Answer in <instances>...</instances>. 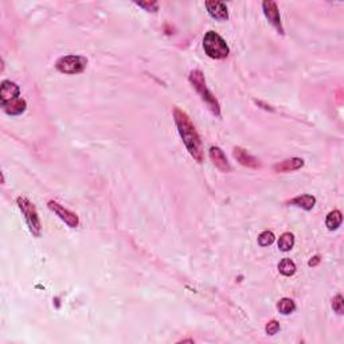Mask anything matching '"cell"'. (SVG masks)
<instances>
[{"label":"cell","instance_id":"cell-1","mask_svg":"<svg viewBox=\"0 0 344 344\" xmlns=\"http://www.w3.org/2000/svg\"><path fill=\"white\" fill-rule=\"evenodd\" d=\"M174 119L175 124L178 126L179 134L183 139L186 148L189 149L190 155L193 156L194 159L198 163L203 162V148H202V141H200V136L196 132L195 126L191 122L190 117L186 115L184 112L175 108L174 111Z\"/></svg>","mask_w":344,"mask_h":344},{"label":"cell","instance_id":"cell-2","mask_svg":"<svg viewBox=\"0 0 344 344\" xmlns=\"http://www.w3.org/2000/svg\"><path fill=\"white\" fill-rule=\"evenodd\" d=\"M190 82L193 84L194 89L199 93L204 102L210 107L211 112H213L215 116H218L219 117V116H221V107H219V102L217 101L214 94L208 90L203 73L200 70H193L190 73Z\"/></svg>","mask_w":344,"mask_h":344},{"label":"cell","instance_id":"cell-3","mask_svg":"<svg viewBox=\"0 0 344 344\" xmlns=\"http://www.w3.org/2000/svg\"><path fill=\"white\" fill-rule=\"evenodd\" d=\"M203 48L206 54L214 60H223L229 56V46L226 45L225 39L215 31L206 33L203 38Z\"/></svg>","mask_w":344,"mask_h":344},{"label":"cell","instance_id":"cell-4","mask_svg":"<svg viewBox=\"0 0 344 344\" xmlns=\"http://www.w3.org/2000/svg\"><path fill=\"white\" fill-rule=\"evenodd\" d=\"M18 206L19 208L22 210V214L24 215V219H26L27 225H29V229L33 233V235L35 237H41V231H42V225H41V219L38 217L37 208L31 203L30 200L24 198V196H19L18 199Z\"/></svg>","mask_w":344,"mask_h":344},{"label":"cell","instance_id":"cell-5","mask_svg":"<svg viewBox=\"0 0 344 344\" xmlns=\"http://www.w3.org/2000/svg\"><path fill=\"white\" fill-rule=\"evenodd\" d=\"M88 60L80 56H66L57 61V70L63 74H80L85 70Z\"/></svg>","mask_w":344,"mask_h":344},{"label":"cell","instance_id":"cell-6","mask_svg":"<svg viewBox=\"0 0 344 344\" xmlns=\"http://www.w3.org/2000/svg\"><path fill=\"white\" fill-rule=\"evenodd\" d=\"M262 8L263 14H265V16H267V19L269 20L270 24L282 35V34H284V27H282L281 16H280V11H278L277 4L274 3V2L267 0V2H263L262 3Z\"/></svg>","mask_w":344,"mask_h":344},{"label":"cell","instance_id":"cell-7","mask_svg":"<svg viewBox=\"0 0 344 344\" xmlns=\"http://www.w3.org/2000/svg\"><path fill=\"white\" fill-rule=\"evenodd\" d=\"M47 206L48 208H50L52 213H56V214L58 215L67 226H70V227H77L78 223H80V219H78V217L74 213H71L70 210L62 207L60 203H57L54 200H50L47 203Z\"/></svg>","mask_w":344,"mask_h":344},{"label":"cell","instance_id":"cell-8","mask_svg":"<svg viewBox=\"0 0 344 344\" xmlns=\"http://www.w3.org/2000/svg\"><path fill=\"white\" fill-rule=\"evenodd\" d=\"M20 94V89L16 84L11 81H3L0 86V104L7 101L15 100Z\"/></svg>","mask_w":344,"mask_h":344},{"label":"cell","instance_id":"cell-9","mask_svg":"<svg viewBox=\"0 0 344 344\" xmlns=\"http://www.w3.org/2000/svg\"><path fill=\"white\" fill-rule=\"evenodd\" d=\"M210 157H211V160H213L214 166L217 167L218 170H221L222 172H230L231 167H230L229 162H227V159H226L223 151L219 148V147H211Z\"/></svg>","mask_w":344,"mask_h":344},{"label":"cell","instance_id":"cell-10","mask_svg":"<svg viewBox=\"0 0 344 344\" xmlns=\"http://www.w3.org/2000/svg\"><path fill=\"white\" fill-rule=\"evenodd\" d=\"M206 7L207 11L214 19H219V20H226L229 18L227 14V7L226 4L222 2H206Z\"/></svg>","mask_w":344,"mask_h":344},{"label":"cell","instance_id":"cell-11","mask_svg":"<svg viewBox=\"0 0 344 344\" xmlns=\"http://www.w3.org/2000/svg\"><path fill=\"white\" fill-rule=\"evenodd\" d=\"M26 101L23 100V98H15V100L7 101V102H2V108H3V111L7 113V115L11 116H18L22 115L23 112L26 111Z\"/></svg>","mask_w":344,"mask_h":344},{"label":"cell","instance_id":"cell-12","mask_svg":"<svg viewBox=\"0 0 344 344\" xmlns=\"http://www.w3.org/2000/svg\"><path fill=\"white\" fill-rule=\"evenodd\" d=\"M234 157L237 159L238 163L245 167H249V168H258L259 167L258 160L255 159L254 156L249 155L248 152L245 151V149L240 148V147L234 148Z\"/></svg>","mask_w":344,"mask_h":344},{"label":"cell","instance_id":"cell-13","mask_svg":"<svg viewBox=\"0 0 344 344\" xmlns=\"http://www.w3.org/2000/svg\"><path fill=\"white\" fill-rule=\"evenodd\" d=\"M304 166V160L300 157H292V159H286L281 163H277L273 167L276 172H290V171L300 170Z\"/></svg>","mask_w":344,"mask_h":344},{"label":"cell","instance_id":"cell-14","mask_svg":"<svg viewBox=\"0 0 344 344\" xmlns=\"http://www.w3.org/2000/svg\"><path fill=\"white\" fill-rule=\"evenodd\" d=\"M288 203L293 204V206H297V207L304 208V210H312L314 203H316V199H314V196L312 195H300L289 200Z\"/></svg>","mask_w":344,"mask_h":344},{"label":"cell","instance_id":"cell-15","mask_svg":"<svg viewBox=\"0 0 344 344\" xmlns=\"http://www.w3.org/2000/svg\"><path fill=\"white\" fill-rule=\"evenodd\" d=\"M341 219H343V217H341V213L339 210H333L331 211L328 215H327V219H326V226L327 229L328 230H336L339 226L341 225Z\"/></svg>","mask_w":344,"mask_h":344},{"label":"cell","instance_id":"cell-16","mask_svg":"<svg viewBox=\"0 0 344 344\" xmlns=\"http://www.w3.org/2000/svg\"><path fill=\"white\" fill-rule=\"evenodd\" d=\"M295 245V235L292 233H284L278 240V248L281 252H289Z\"/></svg>","mask_w":344,"mask_h":344},{"label":"cell","instance_id":"cell-17","mask_svg":"<svg viewBox=\"0 0 344 344\" xmlns=\"http://www.w3.org/2000/svg\"><path fill=\"white\" fill-rule=\"evenodd\" d=\"M278 270H280V273L289 277V276H293L296 273V265H295L292 259L284 258L281 262L278 263Z\"/></svg>","mask_w":344,"mask_h":344},{"label":"cell","instance_id":"cell-18","mask_svg":"<svg viewBox=\"0 0 344 344\" xmlns=\"http://www.w3.org/2000/svg\"><path fill=\"white\" fill-rule=\"evenodd\" d=\"M277 308H278V311L281 312L282 314H289V313H292V312L296 309V304H295L293 300L286 299V297H285V299H281L280 301H278Z\"/></svg>","mask_w":344,"mask_h":344},{"label":"cell","instance_id":"cell-19","mask_svg":"<svg viewBox=\"0 0 344 344\" xmlns=\"http://www.w3.org/2000/svg\"><path fill=\"white\" fill-rule=\"evenodd\" d=\"M274 242V234L272 231H263V233L259 234L258 237V244L261 246H269Z\"/></svg>","mask_w":344,"mask_h":344},{"label":"cell","instance_id":"cell-20","mask_svg":"<svg viewBox=\"0 0 344 344\" xmlns=\"http://www.w3.org/2000/svg\"><path fill=\"white\" fill-rule=\"evenodd\" d=\"M332 308L333 311L339 314H343L344 312V300L341 295H336V296L332 299Z\"/></svg>","mask_w":344,"mask_h":344},{"label":"cell","instance_id":"cell-21","mask_svg":"<svg viewBox=\"0 0 344 344\" xmlns=\"http://www.w3.org/2000/svg\"><path fill=\"white\" fill-rule=\"evenodd\" d=\"M265 329H267V333H269V335H276L280 331V324L276 320H272V322L268 323Z\"/></svg>","mask_w":344,"mask_h":344},{"label":"cell","instance_id":"cell-22","mask_svg":"<svg viewBox=\"0 0 344 344\" xmlns=\"http://www.w3.org/2000/svg\"><path fill=\"white\" fill-rule=\"evenodd\" d=\"M137 6H140L143 8H147L148 11L155 12L157 11V4L156 3H137Z\"/></svg>","mask_w":344,"mask_h":344},{"label":"cell","instance_id":"cell-23","mask_svg":"<svg viewBox=\"0 0 344 344\" xmlns=\"http://www.w3.org/2000/svg\"><path fill=\"white\" fill-rule=\"evenodd\" d=\"M319 262H320V257H319V255H314L313 258L308 262V265H309V267H316Z\"/></svg>","mask_w":344,"mask_h":344}]
</instances>
